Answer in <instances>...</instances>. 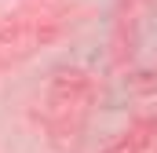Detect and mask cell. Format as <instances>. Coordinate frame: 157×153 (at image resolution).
Returning <instances> with one entry per match:
<instances>
[{"mask_svg":"<svg viewBox=\"0 0 157 153\" xmlns=\"http://www.w3.org/2000/svg\"><path fill=\"white\" fill-rule=\"evenodd\" d=\"M62 33V15L59 11H44V15H11L0 22V69L11 62L29 58L44 44Z\"/></svg>","mask_w":157,"mask_h":153,"instance_id":"obj_2","label":"cell"},{"mask_svg":"<svg viewBox=\"0 0 157 153\" xmlns=\"http://www.w3.org/2000/svg\"><path fill=\"white\" fill-rule=\"evenodd\" d=\"M91 102H95V80L84 73V69H62L55 73L51 88H48V102H44V124L48 131L66 142L73 139L84 124V117L91 113Z\"/></svg>","mask_w":157,"mask_h":153,"instance_id":"obj_1","label":"cell"},{"mask_svg":"<svg viewBox=\"0 0 157 153\" xmlns=\"http://www.w3.org/2000/svg\"><path fill=\"white\" fill-rule=\"evenodd\" d=\"M139 150H143V135H139V131H132V135L117 139L113 146H106L102 153H139Z\"/></svg>","mask_w":157,"mask_h":153,"instance_id":"obj_3","label":"cell"}]
</instances>
